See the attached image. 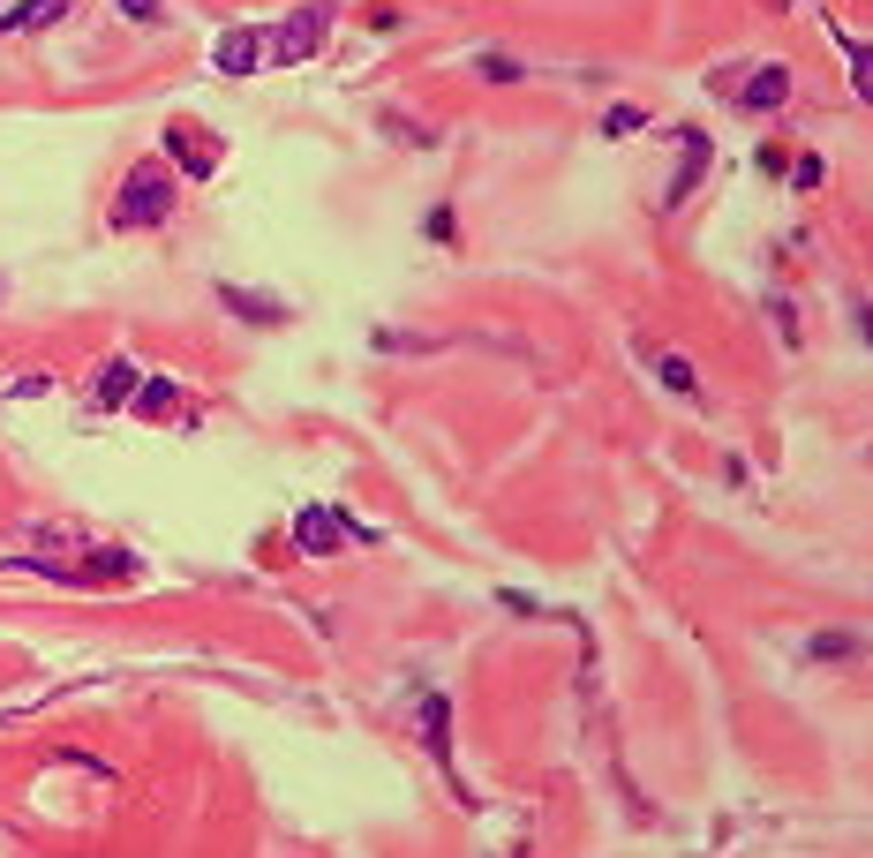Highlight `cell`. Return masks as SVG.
Wrapping results in <instances>:
<instances>
[{"instance_id": "cell-1", "label": "cell", "mask_w": 873, "mask_h": 858, "mask_svg": "<svg viewBox=\"0 0 873 858\" xmlns=\"http://www.w3.org/2000/svg\"><path fill=\"white\" fill-rule=\"evenodd\" d=\"M173 181L167 167H136L121 181V196H114V234H143V226H159V218L173 212Z\"/></svg>"}, {"instance_id": "cell-2", "label": "cell", "mask_w": 873, "mask_h": 858, "mask_svg": "<svg viewBox=\"0 0 873 858\" xmlns=\"http://www.w3.org/2000/svg\"><path fill=\"white\" fill-rule=\"evenodd\" d=\"M324 23H332V0H309V8H294L287 23L264 39V53H272V61H309V53L324 45Z\"/></svg>"}, {"instance_id": "cell-3", "label": "cell", "mask_w": 873, "mask_h": 858, "mask_svg": "<svg viewBox=\"0 0 873 858\" xmlns=\"http://www.w3.org/2000/svg\"><path fill=\"white\" fill-rule=\"evenodd\" d=\"M294 550L339 558V550H347V513H332V505H301V513H294Z\"/></svg>"}, {"instance_id": "cell-4", "label": "cell", "mask_w": 873, "mask_h": 858, "mask_svg": "<svg viewBox=\"0 0 873 858\" xmlns=\"http://www.w3.org/2000/svg\"><path fill=\"white\" fill-rule=\"evenodd\" d=\"M707 159H715V143H707L701 129H678V173H670V189H663L670 212H678V204H685V196L707 181Z\"/></svg>"}, {"instance_id": "cell-5", "label": "cell", "mask_w": 873, "mask_h": 858, "mask_svg": "<svg viewBox=\"0 0 873 858\" xmlns=\"http://www.w3.org/2000/svg\"><path fill=\"white\" fill-rule=\"evenodd\" d=\"M211 61H219V76H256V68H264V39H256V31H226Z\"/></svg>"}, {"instance_id": "cell-6", "label": "cell", "mask_w": 873, "mask_h": 858, "mask_svg": "<svg viewBox=\"0 0 873 858\" xmlns=\"http://www.w3.org/2000/svg\"><path fill=\"white\" fill-rule=\"evenodd\" d=\"M167 151L181 159V173H189V181H211V167H219V143H204V136H189L181 121L167 129Z\"/></svg>"}, {"instance_id": "cell-7", "label": "cell", "mask_w": 873, "mask_h": 858, "mask_svg": "<svg viewBox=\"0 0 873 858\" xmlns=\"http://www.w3.org/2000/svg\"><path fill=\"white\" fill-rule=\"evenodd\" d=\"M738 98H746L753 114H776V106H784V98H790V76H784V61H768V68H753Z\"/></svg>"}, {"instance_id": "cell-8", "label": "cell", "mask_w": 873, "mask_h": 858, "mask_svg": "<svg viewBox=\"0 0 873 858\" xmlns=\"http://www.w3.org/2000/svg\"><path fill=\"white\" fill-rule=\"evenodd\" d=\"M136 385H143V377H136V362H106V369H98V407H128V399H136Z\"/></svg>"}, {"instance_id": "cell-9", "label": "cell", "mask_w": 873, "mask_h": 858, "mask_svg": "<svg viewBox=\"0 0 873 858\" xmlns=\"http://www.w3.org/2000/svg\"><path fill=\"white\" fill-rule=\"evenodd\" d=\"M219 301H226L234 317H256V324H287V301H272V294H242V287H219Z\"/></svg>"}, {"instance_id": "cell-10", "label": "cell", "mask_w": 873, "mask_h": 858, "mask_svg": "<svg viewBox=\"0 0 873 858\" xmlns=\"http://www.w3.org/2000/svg\"><path fill=\"white\" fill-rule=\"evenodd\" d=\"M128 407H136L143 422H167L173 407H181V392H173L167 377H151V385H136V399H128Z\"/></svg>"}, {"instance_id": "cell-11", "label": "cell", "mask_w": 873, "mask_h": 858, "mask_svg": "<svg viewBox=\"0 0 873 858\" xmlns=\"http://www.w3.org/2000/svg\"><path fill=\"white\" fill-rule=\"evenodd\" d=\"M806 655H813V663H851V655H866V633H813Z\"/></svg>"}, {"instance_id": "cell-12", "label": "cell", "mask_w": 873, "mask_h": 858, "mask_svg": "<svg viewBox=\"0 0 873 858\" xmlns=\"http://www.w3.org/2000/svg\"><path fill=\"white\" fill-rule=\"evenodd\" d=\"M53 15H61V0H23V8H8V15H0V31H45Z\"/></svg>"}, {"instance_id": "cell-13", "label": "cell", "mask_w": 873, "mask_h": 858, "mask_svg": "<svg viewBox=\"0 0 873 858\" xmlns=\"http://www.w3.org/2000/svg\"><path fill=\"white\" fill-rule=\"evenodd\" d=\"M422 738H429V753H437V769H453V753H445V700H437V693L422 700Z\"/></svg>"}, {"instance_id": "cell-14", "label": "cell", "mask_w": 873, "mask_h": 858, "mask_svg": "<svg viewBox=\"0 0 873 858\" xmlns=\"http://www.w3.org/2000/svg\"><path fill=\"white\" fill-rule=\"evenodd\" d=\"M84 572H91V580H128V572H136V558H128V550H91Z\"/></svg>"}, {"instance_id": "cell-15", "label": "cell", "mask_w": 873, "mask_h": 858, "mask_svg": "<svg viewBox=\"0 0 873 858\" xmlns=\"http://www.w3.org/2000/svg\"><path fill=\"white\" fill-rule=\"evenodd\" d=\"M648 362H656V377H663L670 392H685V399H693V369H685V354H648Z\"/></svg>"}, {"instance_id": "cell-16", "label": "cell", "mask_w": 873, "mask_h": 858, "mask_svg": "<svg viewBox=\"0 0 873 858\" xmlns=\"http://www.w3.org/2000/svg\"><path fill=\"white\" fill-rule=\"evenodd\" d=\"M821 181H829V159H821V151H806V159L790 167V189H821Z\"/></svg>"}, {"instance_id": "cell-17", "label": "cell", "mask_w": 873, "mask_h": 858, "mask_svg": "<svg viewBox=\"0 0 873 858\" xmlns=\"http://www.w3.org/2000/svg\"><path fill=\"white\" fill-rule=\"evenodd\" d=\"M603 129H610V136H640V129H648V114H640V106H610Z\"/></svg>"}, {"instance_id": "cell-18", "label": "cell", "mask_w": 873, "mask_h": 858, "mask_svg": "<svg viewBox=\"0 0 873 858\" xmlns=\"http://www.w3.org/2000/svg\"><path fill=\"white\" fill-rule=\"evenodd\" d=\"M851 84H859V98L873 106V45H851Z\"/></svg>"}, {"instance_id": "cell-19", "label": "cell", "mask_w": 873, "mask_h": 858, "mask_svg": "<svg viewBox=\"0 0 873 858\" xmlns=\"http://www.w3.org/2000/svg\"><path fill=\"white\" fill-rule=\"evenodd\" d=\"M475 68H482V76H490V84H520V61H512V53H482V61H475Z\"/></svg>"}, {"instance_id": "cell-20", "label": "cell", "mask_w": 873, "mask_h": 858, "mask_svg": "<svg viewBox=\"0 0 873 858\" xmlns=\"http://www.w3.org/2000/svg\"><path fill=\"white\" fill-rule=\"evenodd\" d=\"M39 392H53V377H15V385H8V399H39Z\"/></svg>"}, {"instance_id": "cell-21", "label": "cell", "mask_w": 873, "mask_h": 858, "mask_svg": "<svg viewBox=\"0 0 873 858\" xmlns=\"http://www.w3.org/2000/svg\"><path fill=\"white\" fill-rule=\"evenodd\" d=\"M121 15H136V23H159V0H121Z\"/></svg>"}, {"instance_id": "cell-22", "label": "cell", "mask_w": 873, "mask_h": 858, "mask_svg": "<svg viewBox=\"0 0 873 858\" xmlns=\"http://www.w3.org/2000/svg\"><path fill=\"white\" fill-rule=\"evenodd\" d=\"M851 317H859V332H866V346H873V301H859Z\"/></svg>"}, {"instance_id": "cell-23", "label": "cell", "mask_w": 873, "mask_h": 858, "mask_svg": "<svg viewBox=\"0 0 873 858\" xmlns=\"http://www.w3.org/2000/svg\"><path fill=\"white\" fill-rule=\"evenodd\" d=\"M0 294H8V287H0Z\"/></svg>"}]
</instances>
